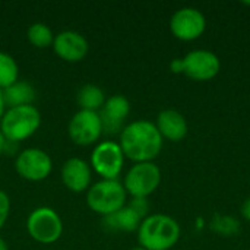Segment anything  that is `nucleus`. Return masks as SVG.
Here are the masks:
<instances>
[{"label":"nucleus","instance_id":"423d86ee","mask_svg":"<svg viewBox=\"0 0 250 250\" xmlns=\"http://www.w3.org/2000/svg\"><path fill=\"white\" fill-rule=\"evenodd\" d=\"M161 183V170L157 164L136 163L125 176V190L132 198H148Z\"/></svg>","mask_w":250,"mask_h":250},{"label":"nucleus","instance_id":"5701e85b","mask_svg":"<svg viewBox=\"0 0 250 250\" xmlns=\"http://www.w3.org/2000/svg\"><path fill=\"white\" fill-rule=\"evenodd\" d=\"M242 215L246 221L250 223V198H248L242 205Z\"/></svg>","mask_w":250,"mask_h":250},{"label":"nucleus","instance_id":"f3484780","mask_svg":"<svg viewBox=\"0 0 250 250\" xmlns=\"http://www.w3.org/2000/svg\"><path fill=\"white\" fill-rule=\"evenodd\" d=\"M142 223V218L129 207H123L122 209H119L117 212L104 217V226L105 229L111 230V231H126V233H132L135 230L139 229Z\"/></svg>","mask_w":250,"mask_h":250},{"label":"nucleus","instance_id":"9b49d317","mask_svg":"<svg viewBox=\"0 0 250 250\" xmlns=\"http://www.w3.org/2000/svg\"><path fill=\"white\" fill-rule=\"evenodd\" d=\"M207 29L204 13L195 7H182L176 10L170 19L171 34L182 41L198 40Z\"/></svg>","mask_w":250,"mask_h":250},{"label":"nucleus","instance_id":"a878e982","mask_svg":"<svg viewBox=\"0 0 250 250\" xmlns=\"http://www.w3.org/2000/svg\"><path fill=\"white\" fill-rule=\"evenodd\" d=\"M0 250H9V248H7V243L4 242V239H1L0 237Z\"/></svg>","mask_w":250,"mask_h":250},{"label":"nucleus","instance_id":"4468645a","mask_svg":"<svg viewBox=\"0 0 250 250\" xmlns=\"http://www.w3.org/2000/svg\"><path fill=\"white\" fill-rule=\"evenodd\" d=\"M62 182L63 185L75 193L85 192L91 188V180H92V170L91 166L78 157L69 158L64 161L62 166Z\"/></svg>","mask_w":250,"mask_h":250},{"label":"nucleus","instance_id":"bb28decb","mask_svg":"<svg viewBox=\"0 0 250 250\" xmlns=\"http://www.w3.org/2000/svg\"><path fill=\"white\" fill-rule=\"evenodd\" d=\"M133 250H146V249H144V248H141V246H139V248H135Z\"/></svg>","mask_w":250,"mask_h":250},{"label":"nucleus","instance_id":"412c9836","mask_svg":"<svg viewBox=\"0 0 250 250\" xmlns=\"http://www.w3.org/2000/svg\"><path fill=\"white\" fill-rule=\"evenodd\" d=\"M129 207L144 220L148 217V211H149V202L146 198H132V201L129 202Z\"/></svg>","mask_w":250,"mask_h":250},{"label":"nucleus","instance_id":"9d476101","mask_svg":"<svg viewBox=\"0 0 250 250\" xmlns=\"http://www.w3.org/2000/svg\"><path fill=\"white\" fill-rule=\"evenodd\" d=\"M16 173L29 182H41L47 179L53 170L50 155L40 148H26L21 151L15 160Z\"/></svg>","mask_w":250,"mask_h":250},{"label":"nucleus","instance_id":"6e6552de","mask_svg":"<svg viewBox=\"0 0 250 250\" xmlns=\"http://www.w3.org/2000/svg\"><path fill=\"white\" fill-rule=\"evenodd\" d=\"M182 72L189 79L196 82H207L214 79L221 69L218 56L208 50H193L180 59Z\"/></svg>","mask_w":250,"mask_h":250},{"label":"nucleus","instance_id":"f8f14e48","mask_svg":"<svg viewBox=\"0 0 250 250\" xmlns=\"http://www.w3.org/2000/svg\"><path fill=\"white\" fill-rule=\"evenodd\" d=\"M51 47L62 60L70 63L83 60L89 50L86 38L82 34L70 29L62 31L57 35H54V41Z\"/></svg>","mask_w":250,"mask_h":250},{"label":"nucleus","instance_id":"20e7f679","mask_svg":"<svg viewBox=\"0 0 250 250\" xmlns=\"http://www.w3.org/2000/svg\"><path fill=\"white\" fill-rule=\"evenodd\" d=\"M127 193L119 180H100L86 190V204L91 211L103 217L126 207Z\"/></svg>","mask_w":250,"mask_h":250},{"label":"nucleus","instance_id":"f03ea898","mask_svg":"<svg viewBox=\"0 0 250 250\" xmlns=\"http://www.w3.org/2000/svg\"><path fill=\"white\" fill-rule=\"evenodd\" d=\"M180 239L179 223L164 214H152L142 220L138 242L146 250H170Z\"/></svg>","mask_w":250,"mask_h":250},{"label":"nucleus","instance_id":"7ed1b4c3","mask_svg":"<svg viewBox=\"0 0 250 250\" xmlns=\"http://www.w3.org/2000/svg\"><path fill=\"white\" fill-rule=\"evenodd\" d=\"M41 125V114L35 105L7 108L0 120V132L9 142H22L32 136Z\"/></svg>","mask_w":250,"mask_h":250},{"label":"nucleus","instance_id":"f257e3e1","mask_svg":"<svg viewBox=\"0 0 250 250\" xmlns=\"http://www.w3.org/2000/svg\"><path fill=\"white\" fill-rule=\"evenodd\" d=\"M161 138L155 123L148 120H136L123 127L120 132V148L125 158L136 163H151L163 149Z\"/></svg>","mask_w":250,"mask_h":250},{"label":"nucleus","instance_id":"b1692460","mask_svg":"<svg viewBox=\"0 0 250 250\" xmlns=\"http://www.w3.org/2000/svg\"><path fill=\"white\" fill-rule=\"evenodd\" d=\"M4 145H6V138H4L3 133L0 132V155H1L3 151H4Z\"/></svg>","mask_w":250,"mask_h":250},{"label":"nucleus","instance_id":"4be33fe9","mask_svg":"<svg viewBox=\"0 0 250 250\" xmlns=\"http://www.w3.org/2000/svg\"><path fill=\"white\" fill-rule=\"evenodd\" d=\"M9 212H10V199L6 192L0 190V229H3V226L6 224Z\"/></svg>","mask_w":250,"mask_h":250},{"label":"nucleus","instance_id":"0eeeda50","mask_svg":"<svg viewBox=\"0 0 250 250\" xmlns=\"http://www.w3.org/2000/svg\"><path fill=\"white\" fill-rule=\"evenodd\" d=\"M125 164V155L117 142H100L91 154V167L103 180H117Z\"/></svg>","mask_w":250,"mask_h":250},{"label":"nucleus","instance_id":"a211bd4d","mask_svg":"<svg viewBox=\"0 0 250 250\" xmlns=\"http://www.w3.org/2000/svg\"><path fill=\"white\" fill-rule=\"evenodd\" d=\"M76 101H78L81 110L98 111L103 108V105L105 103V94L100 86L88 83V85H83L78 91Z\"/></svg>","mask_w":250,"mask_h":250},{"label":"nucleus","instance_id":"ddd939ff","mask_svg":"<svg viewBox=\"0 0 250 250\" xmlns=\"http://www.w3.org/2000/svg\"><path fill=\"white\" fill-rule=\"evenodd\" d=\"M130 113V103L123 95H113L105 100L103 108L100 110V117L103 122V130L105 133H120L123 130V123Z\"/></svg>","mask_w":250,"mask_h":250},{"label":"nucleus","instance_id":"dca6fc26","mask_svg":"<svg viewBox=\"0 0 250 250\" xmlns=\"http://www.w3.org/2000/svg\"><path fill=\"white\" fill-rule=\"evenodd\" d=\"M1 97H3L4 107L13 108V107H21V105H31L37 94L31 83L25 81H18L9 88L3 89Z\"/></svg>","mask_w":250,"mask_h":250},{"label":"nucleus","instance_id":"2eb2a0df","mask_svg":"<svg viewBox=\"0 0 250 250\" xmlns=\"http://www.w3.org/2000/svg\"><path fill=\"white\" fill-rule=\"evenodd\" d=\"M163 139L171 142H180L188 135V122L177 110H163L155 123Z\"/></svg>","mask_w":250,"mask_h":250},{"label":"nucleus","instance_id":"6ab92c4d","mask_svg":"<svg viewBox=\"0 0 250 250\" xmlns=\"http://www.w3.org/2000/svg\"><path fill=\"white\" fill-rule=\"evenodd\" d=\"M18 76L19 67L16 60L10 54L0 51V91L18 82Z\"/></svg>","mask_w":250,"mask_h":250},{"label":"nucleus","instance_id":"aec40b11","mask_svg":"<svg viewBox=\"0 0 250 250\" xmlns=\"http://www.w3.org/2000/svg\"><path fill=\"white\" fill-rule=\"evenodd\" d=\"M26 37H28V41L37 48L50 47L53 45V41H54L53 31L45 23H41V22L32 23L26 31Z\"/></svg>","mask_w":250,"mask_h":250},{"label":"nucleus","instance_id":"39448f33","mask_svg":"<svg viewBox=\"0 0 250 250\" xmlns=\"http://www.w3.org/2000/svg\"><path fill=\"white\" fill-rule=\"evenodd\" d=\"M28 234L41 245H51L57 242L63 233V223L59 214L48 208H35L26 220Z\"/></svg>","mask_w":250,"mask_h":250},{"label":"nucleus","instance_id":"393cba45","mask_svg":"<svg viewBox=\"0 0 250 250\" xmlns=\"http://www.w3.org/2000/svg\"><path fill=\"white\" fill-rule=\"evenodd\" d=\"M4 103H3V97H1V91H0V120H1V117H3V114H4Z\"/></svg>","mask_w":250,"mask_h":250},{"label":"nucleus","instance_id":"1a4fd4ad","mask_svg":"<svg viewBox=\"0 0 250 250\" xmlns=\"http://www.w3.org/2000/svg\"><path fill=\"white\" fill-rule=\"evenodd\" d=\"M67 132H69V136L73 141V144H76L79 146H88V145L98 142V139L104 133L100 113L79 110L70 119Z\"/></svg>","mask_w":250,"mask_h":250}]
</instances>
